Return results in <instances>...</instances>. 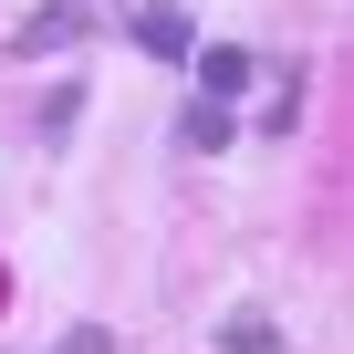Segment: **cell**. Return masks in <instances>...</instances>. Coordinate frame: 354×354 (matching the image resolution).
<instances>
[{
    "instance_id": "2",
    "label": "cell",
    "mask_w": 354,
    "mask_h": 354,
    "mask_svg": "<svg viewBox=\"0 0 354 354\" xmlns=\"http://www.w3.org/2000/svg\"><path fill=\"white\" fill-rule=\"evenodd\" d=\"M136 42H146L156 63H188V53H198V32H188L177 0H146V11H136Z\"/></svg>"
},
{
    "instance_id": "1",
    "label": "cell",
    "mask_w": 354,
    "mask_h": 354,
    "mask_svg": "<svg viewBox=\"0 0 354 354\" xmlns=\"http://www.w3.org/2000/svg\"><path fill=\"white\" fill-rule=\"evenodd\" d=\"M115 0H42L32 11V32H21V53H73L84 42V21H104Z\"/></svg>"
},
{
    "instance_id": "3",
    "label": "cell",
    "mask_w": 354,
    "mask_h": 354,
    "mask_svg": "<svg viewBox=\"0 0 354 354\" xmlns=\"http://www.w3.org/2000/svg\"><path fill=\"white\" fill-rule=\"evenodd\" d=\"M198 84H209V104H219V94H240V84H250V53H230V42H219V53H198Z\"/></svg>"
},
{
    "instance_id": "4",
    "label": "cell",
    "mask_w": 354,
    "mask_h": 354,
    "mask_svg": "<svg viewBox=\"0 0 354 354\" xmlns=\"http://www.w3.org/2000/svg\"><path fill=\"white\" fill-rule=\"evenodd\" d=\"M219 344H230V354H271L281 333H271V313H230V323H219Z\"/></svg>"
}]
</instances>
